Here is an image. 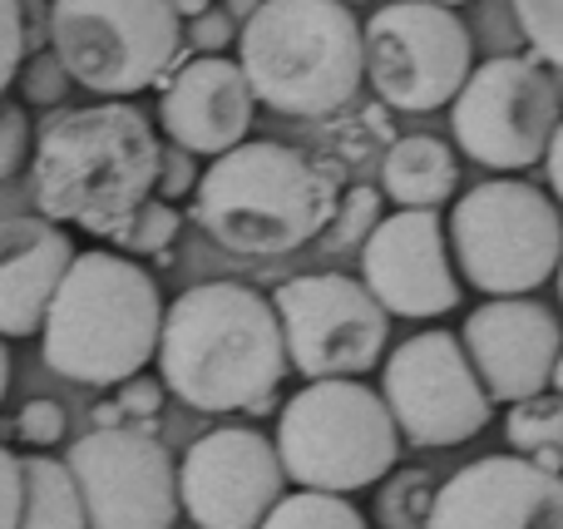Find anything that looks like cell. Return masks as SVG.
Masks as SVG:
<instances>
[{"label": "cell", "instance_id": "obj_1", "mask_svg": "<svg viewBox=\"0 0 563 529\" xmlns=\"http://www.w3.org/2000/svg\"><path fill=\"white\" fill-rule=\"evenodd\" d=\"M158 376L194 411H253L273 406L287 376L277 312L257 287L198 283L164 307L158 327Z\"/></svg>", "mask_w": 563, "mask_h": 529}, {"label": "cell", "instance_id": "obj_2", "mask_svg": "<svg viewBox=\"0 0 563 529\" xmlns=\"http://www.w3.org/2000/svg\"><path fill=\"white\" fill-rule=\"evenodd\" d=\"M158 148L154 124L124 99L49 114L30 148L40 218L119 243L139 203L154 198Z\"/></svg>", "mask_w": 563, "mask_h": 529}, {"label": "cell", "instance_id": "obj_3", "mask_svg": "<svg viewBox=\"0 0 563 529\" xmlns=\"http://www.w3.org/2000/svg\"><path fill=\"white\" fill-rule=\"evenodd\" d=\"M336 174L277 139H243L198 174L194 218L218 247L243 257L297 253L336 218Z\"/></svg>", "mask_w": 563, "mask_h": 529}, {"label": "cell", "instance_id": "obj_4", "mask_svg": "<svg viewBox=\"0 0 563 529\" xmlns=\"http://www.w3.org/2000/svg\"><path fill=\"white\" fill-rule=\"evenodd\" d=\"M164 297L124 253L89 247L65 267L40 322L45 366L79 386H124L158 352Z\"/></svg>", "mask_w": 563, "mask_h": 529}, {"label": "cell", "instance_id": "obj_5", "mask_svg": "<svg viewBox=\"0 0 563 529\" xmlns=\"http://www.w3.org/2000/svg\"><path fill=\"white\" fill-rule=\"evenodd\" d=\"M238 69L257 104L291 119H327L366 79L361 20L346 0H263L238 25Z\"/></svg>", "mask_w": 563, "mask_h": 529}, {"label": "cell", "instance_id": "obj_6", "mask_svg": "<svg viewBox=\"0 0 563 529\" xmlns=\"http://www.w3.org/2000/svg\"><path fill=\"white\" fill-rule=\"evenodd\" d=\"M277 465L301 491L351 495L386 481L400 436L386 401L361 382H307L277 416Z\"/></svg>", "mask_w": 563, "mask_h": 529}, {"label": "cell", "instance_id": "obj_7", "mask_svg": "<svg viewBox=\"0 0 563 529\" xmlns=\"http://www.w3.org/2000/svg\"><path fill=\"white\" fill-rule=\"evenodd\" d=\"M445 243L455 247L470 287L489 297H529L559 267L563 218L534 184L489 178L455 203Z\"/></svg>", "mask_w": 563, "mask_h": 529}, {"label": "cell", "instance_id": "obj_8", "mask_svg": "<svg viewBox=\"0 0 563 529\" xmlns=\"http://www.w3.org/2000/svg\"><path fill=\"white\" fill-rule=\"evenodd\" d=\"M49 45L69 85L129 99L168 75L184 30L168 0H55Z\"/></svg>", "mask_w": 563, "mask_h": 529}, {"label": "cell", "instance_id": "obj_9", "mask_svg": "<svg viewBox=\"0 0 563 529\" xmlns=\"http://www.w3.org/2000/svg\"><path fill=\"white\" fill-rule=\"evenodd\" d=\"M361 69L390 109L430 114L460 95L475 69V45L455 10L430 0L380 5L361 25Z\"/></svg>", "mask_w": 563, "mask_h": 529}, {"label": "cell", "instance_id": "obj_10", "mask_svg": "<svg viewBox=\"0 0 563 529\" xmlns=\"http://www.w3.org/2000/svg\"><path fill=\"white\" fill-rule=\"evenodd\" d=\"M267 302L277 312L287 366L307 382H356L386 352L390 317L346 273L287 277Z\"/></svg>", "mask_w": 563, "mask_h": 529}, {"label": "cell", "instance_id": "obj_11", "mask_svg": "<svg viewBox=\"0 0 563 529\" xmlns=\"http://www.w3.org/2000/svg\"><path fill=\"white\" fill-rule=\"evenodd\" d=\"M559 124V89L534 59L495 55L475 65L450 99L455 144L485 168H529Z\"/></svg>", "mask_w": 563, "mask_h": 529}, {"label": "cell", "instance_id": "obj_12", "mask_svg": "<svg viewBox=\"0 0 563 529\" xmlns=\"http://www.w3.org/2000/svg\"><path fill=\"white\" fill-rule=\"evenodd\" d=\"M65 471L89 529H174L178 520V465L154 431H89L69 445Z\"/></svg>", "mask_w": 563, "mask_h": 529}, {"label": "cell", "instance_id": "obj_13", "mask_svg": "<svg viewBox=\"0 0 563 529\" xmlns=\"http://www.w3.org/2000/svg\"><path fill=\"white\" fill-rule=\"evenodd\" d=\"M380 401L396 421V436L430 451L465 445L489 426V396L450 332H416L400 342L380 372Z\"/></svg>", "mask_w": 563, "mask_h": 529}, {"label": "cell", "instance_id": "obj_14", "mask_svg": "<svg viewBox=\"0 0 563 529\" xmlns=\"http://www.w3.org/2000/svg\"><path fill=\"white\" fill-rule=\"evenodd\" d=\"M277 451L263 431L223 426L188 445L178 465V505L198 529H257L282 500Z\"/></svg>", "mask_w": 563, "mask_h": 529}, {"label": "cell", "instance_id": "obj_15", "mask_svg": "<svg viewBox=\"0 0 563 529\" xmlns=\"http://www.w3.org/2000/svg\"><path fill=\"white\" fill-rule=\"evenodd\" d=\"M361 287L386 317L426 322L455 312L460 283L445 243V218L435 208H400L380 218L361 243Z\"/></svg>", "mask_w": 563, "mask_h": 529}, {"label": "cell", "instance_id": "obj_16", "mask_svg": "<svg viewBox=\"0 0 563 529\" xmlns=\"http://www.w3.org/2000/svg\"><path fill=\"white\" fill-rule=\"evenodd\" d=\"M470 366L489 401H529L549 392V376L563 352V327L549 307L529 297H489L485 307L465 317L460 332Z\"/></svg>", "mask_w": 563, "mask_h": 529}, {"label": "cell", "instance_id": "obj_17", "mask_svg": "<svg viewBox=\"0 0 563 529\" xmlns=\"http://www.w3.org/2000/svg\"><path fill=\"white\" fill-rule=\"evenodd\" d=\"M426 529H563V475L485 455L430 495Z\"/></svg>", "mask_w": 563, "mask_h": 529}, {"label": "cell", "instance_id": "obj_18", "mask_svg": "<svg viewBox=\"0 0 563 529\" xmlns=\"http://www.w3.org/2000/svg\"><path fill=\"white\" fill-rule=\"evenodd\" d=\"M253 89H247L238 59L198 55L164 85L158 99V124L184 154H228L253 129Z\"/></svg>", "mask_w": 563, "mask_h": 529}, {"label": "cell", "instance_id": "obj_19", "mask_svg": "<svg viewBox=\"0 0 563 529\" xmlns=\"http://www.w3.org/2000/svg\"><path fill=\"white\" fill-rule=\"evenodd\" d=\"M75 243L45 218H0V337H35Z\"/></svg>", "mask_w": 563, "mask_h": 529}, {"label": "cell", "instance_id": "obj_20", "mask_svg": "<svg viewBox=\"0 0 563 529\" xmlns=\"http://www.w3.org/2000/svg\"><path fill=\"white\" fill-rule=\"evenodd\" d=\"M455 184H460L455 148L430 134L396 139L386 164H380V188H386V198H396L400 208H435L440 213V203H450Z\"/></svg>", "mask_w": 563, "mask_h": 529}, {"label": "cell", "instance_id": "obj_21", "mask_svg": "<svg viewBox=\"0 0 563 529\" xmlns=\"http://www.w3.org/2000/svg\"><path fill=\"white\" fill-rule=\"evenodd\" d=\"M20 485H25V500H20L15 529H89L65 461L25 455L20 461Z\"/></svg>", "mask_w": 563, "mask_h": 529}, {"label": "cell", "instance_id": "obj_22", "mask_svg": "<svg viewBox=\"0 0 563 529\" xmlns=\"http://www.w3.org/2000/svg\"><path fill=\"white\" fill-rule=\"evenodd\" d=\"M505 436L519 461L539 465L549 475H563V396L559 392H539L529 401L509 406Z\"/></svg>", "mask_w": 563, "mask_h": 529}, {"label": "cell", "instance_id": "obj_23", "mask_svg": "<svg viewBox=\"0 0 563 529\" xmlns=\"http://www.w3.org/2000/svg\"><path fill=\"white\" fill-rule=\"evenodd\" d=\"M257 529H371V525L346 495L297 491V495H282Z\"/></svg>", "mask_w": 563, "mask_h": 529}, {"label": "cell", "instance_id": "obj_24", "mask_svg": "<svg viewBox=\"0 0 563 529\" xmlns=\"http://www.w3.org/2000/svg\"><path fill=\"white\" fill-rule=\"evenodd\" d=\"M178 208L164 203V198H148V203H139V213L129 218V228L119 233V247H129V253L139 257H158L168 253V243L178 238Z\"/></svg>", "mask_w": 563, "mask_h": 529}, {"label": "cell", "instance_id": "obj_25", "mask_svg": "<svg viewBox=\"0 0 563 529\" xmlns=\"http://www.w3.org/2000/svg\"><path fill=\"white\" fill-rule=\"evenodd\" d=\"M515 20L534 55L563 69V0H515Z\"/></svg>", "mask_w": 563, "mask_h": 529}, {"label": "cell", "instance_id": "obj_26", "mask_svg": "<svg viewBox=\"0 0 563 529\" xmlns=\"http://www.w3.org/2000/svg\"><path fill=\"white\" fill-rule=\"evenodd\" d=\"M430 475L426 471H406L396 475L386 495H380V520L386 529H426V510H430Z\"/></svg>", "mask_w": 563, "mask_h": 529}, {"label": "cell", "instance_id": "obj_27", "mask_svg": "<svg viewBox=\"0 0 563 529\" xmlns=\"http://www.w3.org/2000/svg\"><path fill=\"white\" fill-rule=\"evenodd\" d=\"M331 223H336V233H331V247L366 243V233L380 223V194H376V188H346Z\"/></svg>", "mask_w": 563, "mask_h": 529}, {"label": "cell", "instance_id": "obj_28", "mask_svg": "<svg viewBox=\"0 0 563 529\" xmlns=\"http://www.w3.org/2000/svg\"><path fill=\"white\" fill-rule=\"evenodd\" d=\"M25 65V0H0V99Z\"/></svg>", "mask_w": 563, "mask_h": 529}, {"label": "cell", "instance_id": "obj_29", "mask_svg": "<svg viewBox=\"0 0 563 529\" xmlns=\"http://www.w3.org/2000/svg\"><path fill=\"white\" fill-rule=\"evenodd\" d=\"M20 95L30 99V104H59L69 89V75L59 69V59L49 55V49H40V55H30V65H20Z\"/></svg>", "mask_w": 563, "mask_h": 529}, {"label": "cell", "instance_id": "obj_30", "mask_svg": "<svg viewBox=\"0 0 563 529\" xmlns=\"http://www.w3.org/2000/svg\"><path fill=\"white\" fill-rule=\"evenodd\" d=\"M30 158V119L20 104L0 99V184Z\"/></svg>", "mask_w": 563, "mask_h": 529}, {"label": "cell", "instance_id": "obj_31", "mask_svg": "<svg viewBox=\"0 0 563 529\" xmlns=\"http://www.w3.org/2000/svg\"><path fill=\"white\" fill-rule=\"evenodd\" d=\"M198 188V168H194V154H184V148H158V178H154V198H164V203H178L184 194H194Z\"/></svg>", "mask_w": 563, "mask_h": 529}, {"label": "cell", "instance_id": "obj_32", "mask_svg": "<svg viewBox=\"0 0 563 529\" xmlns=\"http://www.w3.org/2000/svg\"><path fill=\"white\" fill-rule=\"evenodd\" d=\"M15 431H20V441H30V445H55L59 436H65V406L59 401H25Z\"/></svg>", "mask_w": 563, "mask_h": 529}, {"label": "cell", "instance_id": "obj_33", "mask_svg": "<svg viewBox=\"0 0 563 529\" xmlns=\"http://www.w3.org/2000/svg\"><path fill=\"white\" fill-rule=\"evenodd\" d=\"M184 40H194V49L198 55H223L228 45H233L238 40V25H233V15H228V10H203V15L194 20V25H188V35Z\"/></svg>", "mask_w": 563, "mask_h": 529}, {"label": "cell", "instance_id": "obj_34", "mask_svg": "<svg viewBox=\"0 0 563 529\" xmlns=\"http://www.w3.org/2000/svg\"><path fill=\"white\" fill-rule=\"evenodd\" d=\"M119 411L124 416H139V421H154L158 416V406H164V382H148L144 372L139 376H129L124 386H119Z\"/></svg>", "mask_w": 563, "mask_h": 529}, {"label": "cell", "instance_id": "obj_35", "mask_svg": "<svg viewBox=\"0 0 563 529\" xmlns=\"http://www.w3.org/2000/svg\"><path fill=\"white\" fill-rule=\"evenodd\" d=\"M20 500H25V485H20V455L0 445V529H15Z\"/></svg>", "mask_w": 563, "mask_h": 529}, {"label": "cell", "instance_id": "obj_36", "mask_svg": "<svg viewBox=\"0 0 563 529\" xmlns=\"http://www.w3.org/2000/svg\"><path fill=\"white\" fill-rule=\"evenodd\" d=\"M544 164H549V188H554V194H559V203H563V119L554 124V134H549Z\"/></svg>", "mask_w": 563, "mask_h": 529}, {"label": "cell", "instance_id": "obj_37", "mask_svg": "<svg viewBox=\"0 0 563 529\" xmlns=\"http://www.w3.org/2000/svg\"><path fill=\"white\" fill-rule=\"evenodd\" d=\"M114 426H124V411H119L114 401L95 406V431H114Z\"/></svg>", "mask_w": 563, "mask_h": 529}, {"label": "cell", "instance_id": "obj_38", "mask_svg": "<svg viewBox=\"0 0 563 529\" xmlns=\"http://www.w3.org/2000/svg\"><path fill=\"white\" fill-rule=\"evenodd\" d=\"M168 5H174V15L178 20H198V15H203V10H213V0H168Z\"/></svg>", "mask_w": 563, "mask_h": 529}, {"label": "cell", "instance_id": "obj_39", "mask_svg": "<svg viewBox=\"0 0 563 529\" xmlns=\"http://www.w3.org/2000/svg\"><path fill=\"white\" fill-rule=\"evenodd\" d=\"M257 5H263V0H228V5H223V10H228V15H233V25H243V20H247V15H253V10H257Z\"/></svg>", "mask_w": 563, "mask_h": 529}, {"label": "cell", "instance_id": "obj_40", "mask_svg": "<svg viewBox=\"0 0 563 529\" xmlns=\"http://www.w3.org/2000/svg\"><path fill=\"white\" fill-rule=\"evenodd\" d=\"M5 392H10V352L0 342V401H5Z\"/></svg>", "mask_w": 563, "mask_h": 529}, {"label": "cell", "instance_id": "obj_41", "mask_svg": "<svg viewBox=\"0 0 563 529\" xmlns=\"http://www.w3.org/2000/svg\"><path fill=\"white\" fill-rule=\"evenodd\" d=\"M549 386L563 396V352H559V362H554V376H549Z\"/></svg>", "mask_w": 563, "mask_h": 529}, {"label": "cell", "instance_id": "obj_42", "mask_svg": "<svg viewBox=\"0 0 563 529\" xmlns=\"http://www.w3.org/2000/svg\"><path fill=\"white\" fill-rule=\"evenodd\" d=\"M430 5H445V10H455V5H470V0H430Z\"/></svg>", "mask_w": 563, "mask_h": 529}, {"label": "cell", "instance_id": "obj_43", "mask_svg": "<svg viewBox=\"0 0 563 529\" xmlns=\"http://www.w3.org/2000/svg\"><path fill=\"white\" fill-rule=\"evenodd\" d=\"M554 277H559V297H563V253H559V267H554Z\"/></svg>", "mask_w": 563, "mask_h": 529}]
</instances>
